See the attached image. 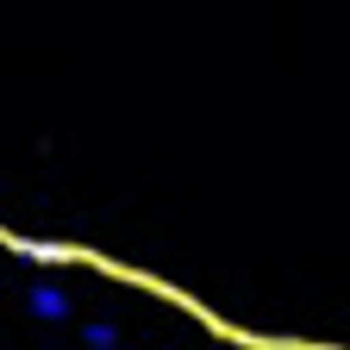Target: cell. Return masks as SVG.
<instances>
[{
	"label": "cell",
	"mask_w": 350,
	"mask_h": 350,
	"mask_svg": "<svg viewBox=\"0 0 350 350\" xmlns=\"http://www.w3.org/2000/svg\"><path fill=\"white\" fill-rule=\"evenodd\" d=\"M31 313L38 319H69V294L63 288H31Z\"/></svg>",
	"instance_id": "1"
}]
</instances>
